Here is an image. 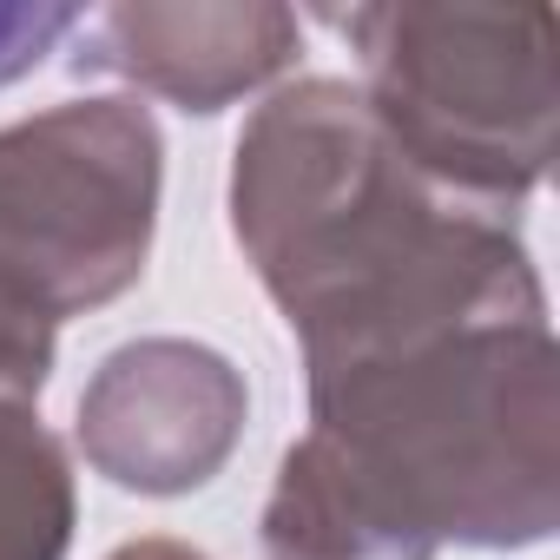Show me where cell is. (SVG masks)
Segmentation results:
<instances>
[{
	"mask_svg": "<svg viewBox=\"0 0 560 560\" xmlns=\"http://www.w3.org/2000/svg\"><path fill=\"white\" fill-rule=\"evenodd\" d=\"M264 553L270 560H416L396 547L317 462L311 442H298L277 468V488L264 501Z\"/></svg>",
	"mask_w": 560,
	"mask_h": 560,
	"instance_id": "obj_8",
	"label": "cell"
},
{
	"mask_svg": "<svg viewBox=\"0 0 560 560\" xmlns=\"http://www.w3.org/2000/svg\"><path fill=\"white\" fill-rule=\"evenodd\" d=\"M73 27H80V8H54V0H0V86L34 73Z\"/></svg>",
	"mask_w": 560,
	"mask_h": 560,
	"instance_id": "obj_10",
	"label": "cell"
},
{
	"mask_svg": "<svg viewBox=\"0 0 560 560\" xmlns=\"http://www.w3.org/2000/svg\"><path fill=\"white\" fill-rule=\"evenodd\" d=\"M363 54V100L396 152L442 191L521 211L553 159V14L376 0L337 14Z\"/></svg>",
	"mask_w": 560,
	"mask_h": 560,
	"instance_id": "obj_3",
	"label": "cell"
},
{
	"mask_svg": "<svg viewBox=\"0 0 560 560\" xmlns=\"http://www.w3.org/2000/svg\"><path fill=\"white\" fill-rule=\"evenodd\" d=\"M106 560H205L198 547H185V540H165V534H145V540H126L119 553H106Z\"/></svg>",
	"mask_w": 560,
	"mask_h": 560,
	"instance_id": "obj_11",
	"label": "cell"
},
{
	"mask_svg": "<svg viewBox=\"0 0 560 560\" xmlns=\"http://www.w3.org/2000/svg\"><path fill=\"white\" fill-rule=\"evenodd\" d=\"M54 330L40 311L0 291V402H34L54 376Z\"/></svg>",
	"mask_w": 560,
	"mask_h": 560,
	"instance_id": "obj_9",
	"label": "cell"
},
{
	"mask_svg": "<svg viewBox=\"0 0 560 560\" xmlns=\"http://www.w3.org/2000/svg\"><path fill=\"white\" fill-rule=\"evenodd\" d=\"M298 60V14L277 0H126L86 27L80 67L119 73L185 113H224Z\"/></svg>",
	"mask_w": 560,
	"mask_h": 560,
	"instance_id": "obj_6",
	"label": "cell"
},
{
	"mask_svg": "<svg viewBox=\"0 0 560 560\" xmlns=\"http://www.w3.org/2000/svg\"><path fill=\"white\" fill-rule=\"evenodd\" d=\"M165 145L139 100H67L0 126V291L47 324L126 298L159 231Z\"/></svg>",
	"mask_w": 560,
	"mask_h": 560,
	"instance_id": "obj_4",
	"label": "cell"
},
{
	"mask_svg": "<svg viewBox=\"0 0 560 560\" xmlns=\"http://www.w3.org/2000/svg\"><path fill=\"white\" fill-rule=\"evenodd\" d=\"M317 462L416 560L534 547L560 527V357L547 317L311 370Z\"/></svg>",
	"mask_w": 560,
	"mask_h": 560,
	"instance_id": "obj_2",
	"label": "cell"
},
{
	"mask_svg": "<svg viewBox=\"0 0 560 560\" xmlns=\"http://www.w3.org/2000/svg\"><path fill=\"white\" fill-rule=\"evenodd\" d=\"M231 231L298 330L304 370L547 317L514 211L422 178L350 80H298L250 113L231 152Z\"/></svg>",
	"mask_w": 560,
	"mask_h": 560,
	"instance_id": "obj_1",
	"label": "cell"
},
{
	"mask_svg": "<svg viewBox=\"0 0 560 560\" xmlns=\"http://www.w3.org/2000/svg\"><path fill=\"white\" fill-rule=\"evenodd\" d=\"M250 416V389L231 357L191 337H139L113 350L80 396L86 462L132 494L205 488Z\"/></svg>",
	"mask_w": 560,
	"mask_h": 560,
	"instance_id": "obj_5",
	"label": "cell"
},
{
	"mask_svg": "<svg viewBox=\"0 0 560 560\" xmlns=\"http://www.w3.org/2000/svg\"><path fill=\"white\" fill-rule=\"evenodd\" d=\"M73 521L80 501L60 435L27 402H0V560H67Z\"/></svg>",
	"mask_w": 560,
	"mask_h": 560,
	"instance_id": "obj_7",
	"label": "cell"
}]
</instances>
